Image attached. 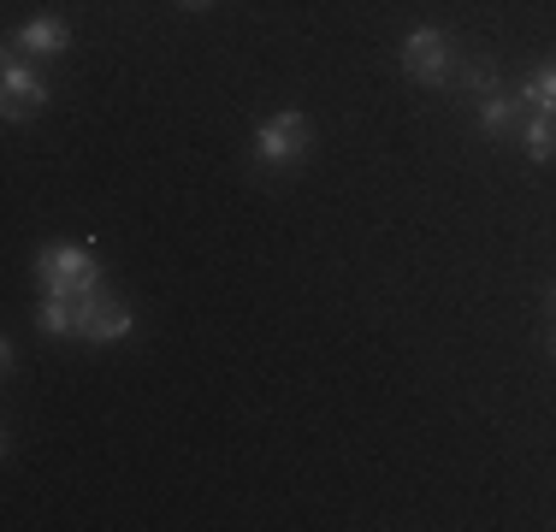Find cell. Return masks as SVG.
<instances>
[{"label":"cell","mask_w":556,"mask_h":532,"mask_svg":"<svg viewBox=\"0 0 556 532\" xmlns=\"http://www.w3.org/2000/svg\"><path fill=\"white\" fill-rule=\"evenodd\" d=\"M36 278H42V296H65L77 302L89 284H101V261H96V243H60V249H42L36 255Z\"/></svg>","instance_id":"6da1fadb"},{"label":"cell","mask_w":556,"mask_h":532,"mask_svg":"<svg viewBox=\"0 0 556 532\" xmlns=\"http://www.w3.org/2000/svg\"><path fill=\"white\" fill-rule=\"evenodd\" d=\"M308 149H314V125H308V113H296V106H285V113H273V118L255 125V160L273 166V172L302 166Z\"/></svg>","instance_id":"7a4b0ae2"},{"label":"cell","mask_w":556,"mask_h":532,"mask_svg":"<svg viewBox=\"0 0 556 532\" xmlns=\"http://www.w3.org/2000/svg\"><path fill=\"white\" fill-rule=\"evenodd\" d=\"M403 72L415 77L420 89H450L456 84V48H450V36L439 24H420V30H408L403 42Z\"/></svg>","instance_id":"3957f363"},{"label":"cell","mask_w":556,"mask_h":532,"mask_svg":"<svg viewBox=\"0 0 556 532\" xmlns=\"http://www.w3.org/2000/svg\"><path fill=\"white\" fill-rule=\"evenodd\" d=\"M0 89H7V101H0V113L18 125V118H36L48 106V77L30 65V53L7 48V65H0Z\"/></svg>","instance_id":"277c9868"},{"label":"cell","mask_w":556,"mask_h":532,"mask_svg":"<svg viewBox=\"0 0 556 532\" xmlns=\"http://www.w3.org/2000/svg\"><path fill=\"white\" fill-rule=\"evenodd\" d=\"M12 48L30 53V60H60V53L72 48V30H65V18H54V12H36V18L12 36Z\"/></svg>","instance_id":"5b68a950"},{"label":"cell","mask_w":556,"mask_h":532,"mask_svg":"<svg viewBox=\"0 0 556 532\" xmlns=\"http://www.w3.org/2000/svg\"><path fill=\"white\" fill-rule=\"evenodd\" d=\"M521 118H527L521 96H509V89L480 96V130H485V137H509V130H521Z\"/></svg>","instance_id":"8992f818"},{"label":"cell","mask_w":556,"mask_h":532,"mask_svg":"<svg viewBox=\"0 0 556 532\" xmlns=\"http://www.w3.org/2000/svg\"><path fill=\"white\" fill-rule=\"evenodd\" d=\"M521 154L533 166H551L556 160V113H527L521 118Z\"/></svg>","instance_id":"52a82bcc"},{"label":"cell","mask_w":556,"mask_h":532,"mask_svg":"<svg viewBox=\"0 0 556 532\" xmlns=\"http://www.w3.org/2000/svg\"><path fill=\"white\" fill-rule=\"evenodd\" d=\"M515 96H521V106H527V113H556V60H545V65H539V72L527 77V84L515 89Z\"/></svg>","instance_id":"ba28073f"},{"label":"cell","mask_w":556,"mask_h":532,"mask_svg":"<svg viewBox=\"0 0 556 532\" xmlns=\"http://www.w3.org/2000/svg\"><path fill=\"white\" fill-rule=\"evenodd\" d=\"M72 308H77V338H84V331L96 326V319H108V314L118 308V296H113V284H108V278H101V284H89L84 296L72 302Z\"/></svg>","instance_id":"9c48e42d"},{"label":"cell","mask_w":556,"mask_h":532,"mask_svg":"<svg viewBox=\"0 0 556 532\" xmlns=\"http://www.w3.org/2000/svg\"><path fill=\"white\" fill-rule=\"evenodd\" d=\"M36 326L48 331V338H77V308L65 296H42V308H36Z\"/></svg>","instance_id":"30bf717a"},{"label":"cell","mask_w":556,"mask_h":532,"mask_svg":"<svg viewBox=\"0 0 556 532\" xmlns=\"http://www.w3.org/2000/svg\"><path fill=\"white\" fill-rule=\"evenodd\" d=\"M130 331H137V314H130L125 302H118L108 319H96V326L84 331V343H118V338H130Z\"/></svg>","instance_id":"8fae6325"},{"label":"cell","mask_w":556,"mask_h":532,"mask_svg":"<svg viewBox=\"0 0 556 532\" xmlns=\"http://www.w3.org/2000/svg\"><path fill=\"white\" fill-rule=\"evenodd\" d=\"M178 7H190V12H202V7H214V0H178Z\"/></svg>","instance_id":"7c38bea8"},{"label":"cell","mask_w":556,"mask_h":532,"mask_svg":"<svg viewBox=\"0 0 556 532\" xmlns=\"http://www.w3.org/2000/svg\"><path fill=\"white\" fill-rule=\"evenodd\" d=\"M551 314H556V284H551Z\"/></svg>","instance_id":"4fadbf2b"},{"label":"cell","mask_w":556,"mask_h":532,"mask_svg":"<svg viewBox=\"0 0 556 532\" xmlns=\"http://www.w3.org/2000/svg\"><path fill=\"white\" fill-rule=\"evenodd\" d=\"M551 355H556V338H551Z\"/></svg>","instance_id":"5bb4252c"}]
</instances>
